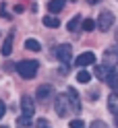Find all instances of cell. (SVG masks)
I'll return each instance as SVG.
<instances>
[{
	"label": "cell",
	"instance_id": "cell-17",
	"mask_svg": "<svg viewBox=\"0 0 118 128\" xmlns=\"http://www.w3.org/2000/svg\"><path fill=\"white\" fill-rule=\"evenodd\" d=\"M79 25H83V21H81V17L77 14L75 19H70V21H68V25H66V27H68V31H77Z\"/></svg>",
	"mask_w": 118,
	"mask_h": 128
},
{
	"label": "cell",
	"instance_id": "cell-22",
	"mask_svg": "<svg viewBox=\"0 0 118 128\" xmlns=\"http://www.w3.org/2000/svg\"><path fill=\"white\" fill-rule=\"evenodd\" d=\"M70 128H85V124H83V120H70V124H68Z\"/></svg>",
	"mask_w": 118,
	"mask_h": 128
},
{
	"label": "cell",
	"instance_id": "cell-7",
	"mask_svg": "<svg viewBox=\"0 0 118 128\" xmlns=\"http://www.w3.org/2000/svg\"><path fill=\"white\" fill-rule=\"evenodd\" d=\"M104 64H108L112 68L118 64V46H112V48H108L104 52Z\"/></svg>",
	"mask_w": 118,
	"mask_h": 128
},
{
	"label": "cell",
	"instance_id": "cell-13",
	"mask_svg": "<svg viewBox=\"0 0 118 128\" xmlns=\"http://www.w3.org/2000/svg\"><path fill=\"white\" fill-rule=\"evenodd\" d=\"M64 4H66V0H50L48 2V10L52 14H56V12H60L62 8H64Z\"/></svg>",
	"mask_w": 118,
	"mask_h": 128
},
{
	"label": "cell",
	"instance_id": "cell-16",
	"mask_svg": "<svg viewBox=\"0 0 118 128\" xmlns=\"http://www.w3.org/2000/svg\"><path fill=\"white\" fill-rule=\"evenodd\" d=\"M25 48L31 50V52H39V50H42V46H39L37 39H25Z\"/></svg>",
	"mask_w": 118,
	"mask_h": 128
},
{
	"label": "cell",
	"instance_id": "cell-26",
	"mask_svg": "<svg viewBox=\"0 0 118 128\" xmlns=\"http://www.w3.org/2000/svg\"><path fill=\"white\" fill-rule=\"evenodd\" d=\"M114 124H116V128H118V114L114 116Z\"/></svg>",
	"mask_w": 118,
	"mask_h": 128
},
{
	"label": "cell",
	"instance_id": "cell-18",
	"mask_svg": "<svg viewBox=\"0 0 118 128\" xmlns=\"http://www.w3.org/2000/svg\"><path fill=\"white\" fill-rule=\"evenodd\" d=\"M77 81H79V83H83V85H87V83L91 81V74L87 72V70H81V72L77 74Z\"/></svg>",
	"mask_w": 118,
	"mask_h": 128
},
{
	"label": "cell",
	"instance_id": "cell-8",
	"mask_svg": "<svg viewBox=\"0 0 118 128\" xmlns=\"http://www.w3.org/2000/svg\"><path fill=\"white\" fill-rule=\"evenodd\" d=\"M91 64H95V54L93 52H83L81 56H77V66H91Z\"/></svg>",
	"mask_w": 118,
	"mask_h": 128
},
{
	"label": "cell",
	"instance_id": "cell-14",
	"mask_svg": "<svg viewBox=\"0 0 118 128\" xmlns=\"http://www.w3.org/2000/svg\"><path fill=\"white\" fill-rule=\"evenodd\" d=\"M44 25L56 29V27H60V19L56 17V14H48V17H44Z\"/></svg>",
	"mask_w": 118,
	"mask_h": 128
},
{
	"label": "cell",
	"instance_id": "cell-2",
	"mask_svg": "<svg viewBox=\"0 0 118 128\" xmlns=\"http://www.w3.org/2000/svg\"><path fill=\"white\" fill-rule=\"evenodd\" d=\"M37 68H39V64L35 60H23V62L17 64V72L23 78H33L37 74Z\"/></svg>",
	"mask_w": 118,
	"mask_h": 128
},
{
	"label": "cell",
	"instance_id": "cell-15",
	"mask_svg": "<svg viewBox=\"0 0 118 128\" xmlns=\"http://www.w3.org/2000/svg\"><path fill=\"white\" fill-rule=\"evenodd\" d=\"M106 83L112 87L114 91H118V72H116V70H112V72H110V76L106 78Z\"/></svg>",
	"mask_w": 118,
	"mask_h": 128
},
{
	"label": "cell",
	"instance_id": "cell-6",
	"mask_svg": "<svg viewBox=\"0 0 118 128\" xmlns=\"http://www.w3.org/2000/svg\"><path fill=\"white\" fill-rule=\"evenodd\" d=\"M21 110H23V116L33 118V114H35V101L31 99L29 95H23L21 97Z\"/></svg>",
	"mask_w": 118,
	"mask_h": 128
},
{
	"label": "cell",
	"instance_id": "cell-1",
	"mask_svg": "<svg viewBox=\"0 0 118 128\" xmlns=\"http://www.w3.org/2000/svg\"><path fill=\"white\" fill-rule=\"evenodd\" d=\"M54 110H56V114L60 118H66L68 114H73V103H70L68 95H56L54 97Z\"/></svg>",
	"mask_w": 118,
	"mask_h": 128
},
{
	"label": "cell",
	"instance_id": "cell-5",
	"mask_svg": "<svg viewBox=\"0 0 118 128\" xmlns=\"http://www.w3.org/2000/svg\"><path fill=\"white\" fill-rule=\"evenodd\" d=\"M56 58H58L62 64H68L70 60H73V48H70V44H60V46H58Z\"/></svg>",
	"mask_w": 118,
	"mask_h": 128
},
{
	"label": "cell",
	"instance_id": "cell-4",
	"mask_svg": "<svg viewBox=\"0 0 118 128\" xmlns=\"http://www.w3.org/2000/svg\"><path fill=\"white\" fill-rule=\"evenodd\" d=\"M116 23V14L112 10H104V12H99V17L95 21V27L99 31H110V27H112Z\"/></svg>",
	"mask_w": 118,
	"mask_h": 128
},
{
	"label": "cell",
	"instance_id": "cell-10",
	"mask_svg": "<svg viewBox=\"0 0 118 128\" xmlns=\"http://www.w3.org/2000/svg\"><path fill=\"white\" fill-rule=\"evenodd\" d=\"M66 95H68L70 103H73V110L79 112V110H81V99H79V93L75 91V87H68V89H66Z\"/></svg>",
	"mask_w": 118,
	"mask_h": 128
},
{
	"label": "cell",
	"instance_id": "cell-12",
	"mask_svg": "<svg viewBox=\"0 0 118 128\" xmlns=\"http://www.w3.org/2000/svg\"><path fill=\"white\" fill-rule=\"evenodd\" d=\"M13 39H15V35H13V33H9V35H6V39H4L2 48H0V54H2V56H9V54L13 52Z\"/></svg>",
	"mask_w": 118,
	"mask_h": 128
},
{
	"label": "cell",
	"instance_id": "cell-21",
	"mask_svg": "<svg viewBox=\"0 0 118 128\" xmlns=\"http://www.w3.org/2000/svg\"><path fill=\"white\" fill-rule=\"evenodd\" d=\"M89 128H110V126H108V124L104 122V120H93Z\"/></svg>",
	"mask_w": 118,
	"mask_h": 128
},
{
	"label": "cell",
	"instance_id": "cell-25",
	"mask_svg": "<svg viewBox=\"0 0 118 128\" xmlns=\"http://www.w3.org/2000/svg\"><path fill=\"white\" fill-rule=\"evenodd\" d=\"M87 2H89V4H99L101 0H87Z\"/></svg>",
	"mask_w": 118,
	"mask_h": 128
},
{
	"label": "cell",
	"instance_id": "cell-11",
	"mask_svg": "<svg viewBox=\"0 0 118 128\" xmlns=\"http://www.w3.org/2000/svg\"><path fill=\"white\" fill-rule=\"evenodd\" d=\"M108 110H110V114H118V91L114 93H110V97H108Z\"/></svg>",
	"mask_w": 118,
	"mask_h": 128
},
{
	"label": "cell",
	"instance_id": "cell-19",
	"mask_svg": "<svg viewBox=\"0 0 118 128\" xmlns=\"http://www.w3.org/2000/svg\"><path fill=\"white\" fill-rule=\"evenodd\" d=\"M17 126H19V128H27V126H31V118H29V116H21V118L17 120Z\"/></svg>",
	"mask_w": 118,
	"mask_h": 128
},
{
	"label": "cell",
	"instance_id": "cell-3",
	"mask_svg": "<svg viewBox=\"0 0 118 128\" xmlns=\"http://www.w3.org/2000/svg\"><path fill=\"white\" fill-rule=\"evenodd\" d=\"M35 97L37 101L42 103V106H48V103L56 97V93H54V87L52 85H39L37 91H35Z\"/></svg>",
	"mask_w": 118,
	"mask_h": 128
},
{
	"label": "cell",
	"instance_id": "cell-23",
	"mask_svg": "<svg viewBox=\"0 0 118 128\" xmlns=\"http://www.w3.org/2000/svg\"><path fill=\"white\" fill-rule=\"evenodd\" d=\"M4 114H6V106H4V101H0V120H2Z\"/></svg>",
	"mask_w": 118,
	"mask_h": 128
},
{
	"label": "cell",
	"instance_id": "cell-20",
	"mask_svg": "<svg viewBox=\"0 0 118 128\" xmlns=\"http://www.w3.org/2000/svg\"><path fill=\"white\" fill-rule=\"evenodd\" d=\"M95 29V21L93 19H85L83 21V31H93Z\"/></svg>",
	"mask_w": 118,
	"mask_h": 128
},
{
	"label": "cell",
	"instance_id": "cell-24",
	"mask_svg": "<svg viewBox=\"0 0 118 128\" xmlns=\"http://www.w3.org/2000/svg\"><path fill=\"white\" fill-rule=\"evenodd\" d=\"M37 126H39V128H48V120H39Z\"/></svg>",
	"mask_w": 118,
	"mask_h": 128
},
{
	"label": "cell",
	"instance_id": "cell-9",
	"mask_svg": "<svg viewBox=\"0 0 118 128\" xmlns=\"http://www.w3.org/2000/svg\"><path fill=\"white\" fill-rule=\"evenodd\" d=\"M112 70H114V68H112V66H108V64H97V66L93 68V72H95V76L99 78V81H106Z\"/></svg>",
	"mask_w": 118,
	"mask_h": 128
},
{
	"label": "cell",
	"instance_id": "cell-28",
	"mask_svg": "<svg viewBox=\"0 0 118 128\" xmlns=\"http://www.w3.org/2000/svg\"><path fill=\"white\" fill-rule=\"evenodd\" d=\"M116 37H118V33H116Z\"/></svg>",
	"mask_w": 118,
	"mask_h": 128
},
{
	"label": "cell",
	"instance_id": "cell-27",
	"mask_svg": "<svg viewBox=\"0 0 118 128\" xmlns=\"http://www.w3.org/2000/svg\"><path fill=\"white\" fill-rule=\"evenodd\" d=\"M0 128H6V126H0Z\"/></svg>",
	"mask_w": 118,
	"mask_h": 128
}]
</instances>
